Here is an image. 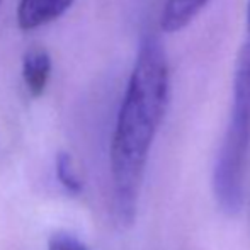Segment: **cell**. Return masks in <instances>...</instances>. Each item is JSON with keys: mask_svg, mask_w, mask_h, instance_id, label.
<instances>
[{"mask_svg": "<svg viewBox=\"0 0 250 250\" xmlns=\"http://www.w3.org/2000/svg\"><path fill=\"white\" fill-rule=\"evenodd\" d=\"M51 75V58L43 48H33L22 58V80L33 97L44 94Z\"/></svg>", "mask_w": 250, "mask_h": 250, "instance_id": "4", "label": "cell"}, {"mask_svg": "<svg viewBox=\"0 0 250 250\" xmlns=\"http://www.w3.org/2000/svg\"><path fill=\"white\" fill-rule=\"evenodd\" d=\"M56 174H58V179L63 186H65L68 191L72 192H79L82 189V182L79 181L75 174V168L72 165V157L68 153H60L58 158H56Z\"/></svg>", "mask_w": 250, "mask_h": 250, "instance_id": "6", "label": "cell"}, {"mask_svg": "<svg viewBox=\"0 0 250 250\" xmlns=\"http://www.w3.org/2000/svg\"><path fill=\"white\" fill-rule=\"evenodd\" d=\"M208 3L209 0H165L160 16V29L167 34L186 29Z\"/></svg>", "mask_w": 250, "mask_h": 250, "instance_id": "5", "label": "cell"}, {"mask_svg": "<svg viewBox=\"0 0 250 250\" xmlns=\"http://www.w3.org/2000/svg\"><path fill=\"white\" fill-rule=\"evenodd\" d=\"M75 0H19L17 24L22 31H33L60 19Z\"/></svg>", "mask_w": 250, "mask_h": 250, "instance_id": "3", "label": "cell"}, {"mask_svg": "<svg viewBox=\"0 0 250 250\" xmlns=\"http://www.w3.org/2000/svg\"><path fill=\"white\" fill-rule=\"evenodd\" d=\"M250 151V40L238 50L233 70V101L230 123L218 151L213 189L220 208L228 214L240 209Z\"/></svg>", "mask_w": 250, "mask_h": 250, "instance_id": "2", "label": "cell"}, {"mask_svg": "<svg viewBox=\"0 0 250 250\" xmlns=\"http://www.w3.org/2000/svg\"><path fill=\"white\" fill-rule=\"evenodd\" d=\"M0 2H2V0H0Z\"/></svg>", "mask_w": 250, "mask_h": 250, "instance_id": "9", "label": "cell"}, {"mask_svg": "<svg viewBox=\"0 0 250 250\" xmlns=\"http://www.w3.org/2000/svg\"><path fill=\"white\" fill-rule=\"evenodd\" d=\"M48 250H87L85 245L70 233H53L48 242Z\"/></svg>", "mask_w": 250, "mask_h": 250, "instance_id": "7", "label": "cell"}, {"mask_svg": "<svg viewBox=\"0 0 250 250\" xmlns=\"http://www.w3.org/2000/svg\"><path fill=\"white\" fill-rule=\"evenodd\" d=\"M245 38L250 40V0L247 2V14H245Z\"/></svg>", "mask_w": 250, "mask_h": 250, "instance_id": "8", "label": "cell"}, {"mask_svg": "<svg viewBox=\"0 0 250 250\" xmlns=\"http://www.w3.org/2000/svg\"><path fill=\"white\" fill-rule=\"evenodd\" d=\"M170 97V68L162 43L145 36L128 79L111 142L114 211L119 223H133L143 172Z\"/></svg>", "mask_w": 250, "mask_h": 250, "instance_id": "1", "label": "cell"}]
</instances>
